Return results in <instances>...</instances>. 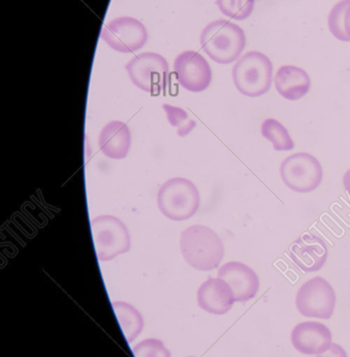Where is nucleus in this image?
<instances>
[{"instance_id":"nucleus-23","label":"nucleus","mask_w":350,"mask_h":357,"mask_svg":"<svg viewBox=\"0 0 350 357\" xmlns=\"http://www.w3.org/2000/svg\"><path fill=\"white\" fill-rule=\"evenodd\" d=\"M316 357H349L344 348L341 347L338 344H332L330 348Z\"/></svg>"},{"instance_id":"nucleus-9","label":"nucleus","mask_w":350,"mask_h":357,"mask_svg":"<svg viewBox=\"0 0 350 357\" xmlns=\"http://www.w3.org/2000/svg\"><path fill=\"white\" fill-rule=\"evenodd\" d=\"M100 38L115 52L131 54L142 50L149 39L144 23L132 17H119L102 29Z\"/></svg>"},{"instance_id":"nucleus-4","label":"nucleus","mask_w":350,"mask_h":357,"mask_svg":"<svg viewBox=\"0 0 350 357\" xmlns=\"http://www.w3.org/2000/svg\"><path fill=\"white\" fill-rule=\"evenodd\" d=\"M200 202L196 185L184 178H169L157 193V205L161 213L175 222L192 218L200 207Z\"/></svg>"},{"instance_id":"nucleus-18","label":"nucleus","mask_w":350,"mask_h":357,"mask_svg":"<svg viewBox=\"0 0 350 357\" xmlns=\"http://www.w3.org/2000/svg\"><path fill=\"white\" fill-rule=\"evenodd\" d=\"M261 135L271 142L277 152H289L294 150L295 142L288 129L275 119H267L261 123Z\"/></svg>"},{"instance_id":"nucleus-14","label":"nucleus","mask_w":350,"mask_h":357,"mask_svg":"<svg viewBox=\"0 0 350 357\" xmlns=\"http://www.w3.org/2000/svg\"><path fill=\"white\" fill-rule=\"evenodd\" d=\"M199 307L211 314H227L231 310L236 299L231 287L223 279L211 278L205 281L197 293Z\"/></svg>"},{"instance_id":"nucleus-5","label":"nucleus","mask_w":350,"mask_h":357,"mask_svg":"<svg viewBox=\"0 0 350 357\" xmlns=\"http://www.w3.org/2000/svg\"><path fill=\"white\" fill-rule=\"evenodd\" d=\"M96 255L100 261H110L131 249V236L123 220L116 216H96L91 220Z\"/></svg>"},{"instance_id":"nucleus-13","label":"nucleus","mask_w":350,"mask_h":357,"mask_svg":"<svg viewBox=\"0 0 350 357\" xmlns=\"http://www.w3.org/2000/svg\"><path fill=\"white\" fill-rule=\"evenodd\" d=\"M291 341L297 351L307 356H319L333 344V335L328 326L318 322H303L296 325Z\"/></svg>"},{"instance_id":"nucleus-7","label":"nucleus","mask_w":350,"mask_h":357,"mask_svg":"<svg viewBox=\"0 0 350 357\" xmlns=\"http://www.w3.org/2000/svg\"><path fill=\"white\" fill-rule=\"evenodd\" d=\"M280 173L284 185L298 193L315 191L321 185L324 176L320 161L305 152L287 157L280 165Z\"/></svg>"},{"instance_id":"nucleus-6","label":"nucleus","mask_w":350,"mask_h":357,"mask_svg":"<svg viewBox=\"0 0 350 357\" xmlns=\"http://www.w3.org/2000/svg\"><path fill=\"white\" fill-rule=\"evenodd\" d=\"M125 70L136 87L153 96L165 91L169 84V63L156 52L137 54L127 63Z\"/></svg>"},{"instance_id":"nucleus-11","label":"nucleus","mask_w":350,"mask_h":357,"mask_svg":"<svg viewBox=\"0 0 350 357\" xmlns=\"http://www.w3.org/2000/svg\"><path fill=\"white\" fill-rule=\"evenodd\" d=\"M289 255L303 272H318L328 261V245L318 235L307 233L291 245Z\"/></svg>"},{"instance_id":"nucleus-20","label":"nucleus","mask_w":350,"mask_h":357,"mask_svg":"<svg viewBox=\"0 0 350 357\" xmlns=\"http://www.w3.org/2000/svg\"><path fill=\"white\" fill-rule=\"evenodd\" d=\"M349 4L350 0H341L333 6L328 15V29L332 35L339 41L350 42L344 29L345 12Z\"/></svg>"},{"instance_id":"nucleus-22","label":"nucleus","mask_w":350,"mask_h":357,"mask_svg":"<svg viewBox=\"0 0 350 357\" xmlns=\"http://www.w3.org/2000/svg\"><path fill=\"white\" fill-rule=\"evenodd\" d=\"M135 357H171V352L163 342L157 339H148L133 347Z\"/></svg>"},{"instance_id":"nucleus-24","label":"nucleus","mask_w":350,"mask_h":357,"mask_svg":"<svg viewBox=\"0 0 350 357\" xmlns=\"http://www.w3.org/2000/svg\"><path fill=\"white\" fill-rule=\"evenodd\" d=\"M344 29L345 33H347V37H349L350 41V4L349 8H347V12H345Z\"/></svg>"},{"instance_id":"nucleus-1","label":"nucleus","mask_w":350,"mask_h":357,"mask_svg":"<svg viewBox=\"0 0 350 357\" xmlns=\"http://www.w3.org/2000/svg\"><path fill=\"white\" fill-rule=\"evenodd\" d=\"M180 249L185 261L201 272L219 268L225 255V247L219 235L203 225H192L182 231Z\"/></svg>"},{"instance_id":"nucleus-8","label":"nucleus","mask_w":350,"mask_h":357,"mask_svg":"<svg viewBox=\"0 0 350 357\" xmlns=\"http://www.w3.org/2000/svg\"><path fill=\"white\" fill-rule=\"evenodd\" d=\"M337 296L324 277H314L297 291L296 307L303 317L328 320L334 314Z\"/></svg>"},{"instance_id":"nucleus-12","label":"nucleus","mask_w":350,"mask_h":357,"mask_svg":"<svg viewBox=\"0 0 350 357\" xmlns=\"http://www.w3.org/2000/svg\"><path fill=\"white\" fill-rule=\"evenodd\" d=\"M218 277L228 283L234 291L236 302H247L255 298L261 282L257 273L240 261H230L221 266Z\"/></svg>"},{"instance_id":"nucleus-21","label":"nucleus","mask_w":350,"mask_h":357,"mask_svg":"<svg viewBox=\"0 0 350 357\" xmlns=\"http://www.w3.org/2000/svg\"><path fill=\"white\" fill-rule=\"evenodd\" d=\"M162 108L165 111L169 123L172 127L177 129V134L180 137H185L196 128V121L190 119L183 109L167 104L162 105Z\"/></svg>"},{"instance_id":"nucleus-2","label":"nucleus","mask_w":350,"mask_h":357,"mask_svg":"<svg viewBox=\"0 0 350 357\" xmlns=\"http://www.w3.org/2000/svg\"><path fill=\"white\" fill-rule=\"evenodd\" d=\"M203 52L219 64H230L240 59L246 47L244 29L231 21L215 20L203 29L200 36Z\"/></svg>"},{"instance_id":"nucleus-15","label":"nucleus","mask_w":350,"mask_h":357,"mask_svg":"<svg viewBox=\"0 0 350 357\" xmlns=\"http://www.w3.org/2000/svg\"><path fill=\"white\" fill-rule=\"evenodd\" d=\"M311 77L305 69L294 65L280 67L275 75V88L288 100H299L311 89Z\"/></svg>"},{"instance_id":"nucleus-10","label":"nucleus","mask_w":350,"mask_h":357,"mask_svg":"<svg viewBox=\"0 0 350 357\" xmlns=\"http://www.w3.org/2000/svg\"><path fill=\"white\" fill-rule=\"evenodd\" d=\"M180 86L192 92H202L211 86L213 71L206 59L194 50L181 52L174 62Z\"/></svg>"},{"instance_id":"nucleus-3","label":"nucleus","mask_w":350,"mask_h":357,"mask_svg":"<svg viewBox=\"0 0 350 357\" xmlns=\"http://www.w3.org/2000/svg\"><path fill=\"white\" fill-rule=\"evenodd\" d=\"M234 86L243 96L259 98L269 91L273 81V64L263 52H249L232 69Z\"/></svg>"},{"instance_id":"nucleus-25","label":"nucleus","mask_w":350,"mask_h":357,"mask_svg":"<svg viewBox=\"0 0 350 357\" xmlns=\"http://www.w3.org/2000/svg\"><path fill=\"white\" fill-rule=\"evenodd\" d=\"M343 185H344L345 190L350 195V169H347V173L343 176Z\"/></svg>"},{"instance_id":"nucleus-16","label":"nucleus","mask_w":350,"mask_h":357,"mask_svg":"<svg viewBox=\"0 0 350 357\" xmlns=\"http://www.w3.org/2000/svg\"><path fill=\"white\" fill-rule=\"evenodd\" d=\"M131 144V131L123 121H113L107 123L98 137V146L102 154L115 160L128 156Z\"/></svg>"},{"instance_id":"nucleus-19","label":"nucleus","mask_w":350,"mask_h":357,"mask_svg":"<svg viewBox=\"0 0 350 357\" xmlns=\"http://www.w3.org/2000/svg\"><path fill=\"white\" fill-rule=\"evenodd\" d=\"M254 3L255 0H217L218 8L225 16L238 21L251 16Z\"/></svg>"},{"instance_id":"nucleus-26","label":"nucleus","mask_w":350,"mask_h":357,"mask_svg":"<svg viewBox=\"0 0 350 357\" xmlns=\"http://www.w3.org/2000/svg\"><path fill=\"white\" fill-rule=\"evenodd\" d=\"M190 357H194V356H190Z\"/></svg>"},{"instance_id":"nucleus-17","label":"nucleus","mask_w":350,"mask_h":357,"mask_svg":"<svg viewBox=\"0 0 350 357\" xmlns=\"http://www.w3.org/2000/svg\"><path fill=\"white\" fill-rule=\"evenodd\" d=\"M112 306L123 335L127 339L128 343L131 344L144 331V318L131 304L116 301L113 302Z\"/></svg>"}]
</instances>
